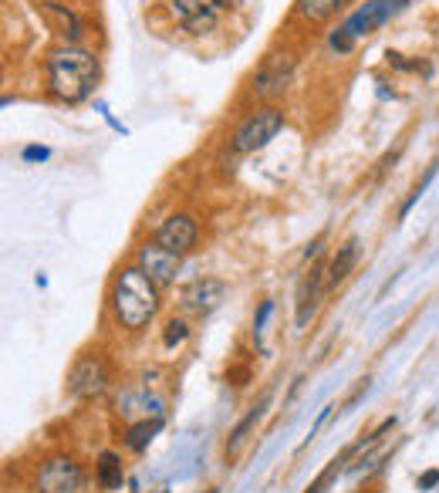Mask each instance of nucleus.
I'll return each mask as SVG.
<instances>
[{"label": "nucleus", "mask_w": 439, "mask_h": 493, "mask_svg": "<svg viewBox=\"0 0 439 493\" xmlns=\"http://www.w3.org/2000/svg\"><path fill=\"white\" fill-rule=\"evenodd\" d=\"M48 81H51L48 88L58 102H85L98 81V61H95V54L78 44H61L48 54Z\"/></svg>", "instance_id": "f257e3e1"}, {"label": "nucleus", "mask_w": 439, "mask_h": 493, "mask_svg": "<svg viewBox=\"0 0 439 493\" xmlns=\"http://www.w3.org/2000/svg\"><path fill=\"white\" fill-rule=\"evenodd\" d=\"M155 311H159V287L145 277L143 267H125L115 284V318L122 328L139 331L153 321Z\"/></svg>", "instance_id": "f03ea898"}, {"label": "nucleus", "mask_w": 439, "mask_h": 493, "mask_svg": "<svg viewBox=\"0 0 439 493\" xmlns=\"http://www.w3.org/2000/svg\"><path fill=\"white\" fill-rule=\"evenodd\" d=\"M406 7H409V0H368L365 7H358V11L351 14L348 21L331 34V51L348 54L358 41L368 38V34H375L386 21H392V17L402 14Z\"/></svg>", "instance_id": "7ed1b4c3"}, {"label": "nucleus", "mask_w": 439, "mask_h": 493, "mask_svg": "<svg viewBox=\"0 0 439 493\" xmlns=\"http://www.w3.org/2000/svg\"><path fill=\"white\" fill-rule=\"evenodd\" d=\"M281 129H284V115H281L277 108H260V112H254V115L237 129V135H233V152H240V156H244V152H257V149H264L271 139H277Z\"/></svg>", "instance_id": "20e7f679"}, {"label": "nucleus", "mask_w": 439, "mask_h": 493, "mask_svg": "<svg viewBox=\"0 0 439 493\" xmlns=\"http://www.w3.org/2000/svg\"><path fill=\"white\" fill-rule=\"evenodd\" d=\"M38 493H85V469L71 456H51L38 473Z\"/></svg>", "instance_id": "39448f33"}, {"label": "nucleus", "mask_w": 439, "mask_h": 493, "mask_svg": "<svg viewBox=\"0 0 439 493\" xmlns=\"http://www.w3.org/2000/svg\"><path fill=\"white\" fill-rule=\"evenodd\" d=\"M291 78H294V58L291 54H271L254 75V95L264 98V102H274L291 88Z\"/></svg>", "instance_id": "423d86ee"}, {"label": "nucleus", "mask_w": 439, "mask_h": 493, "mask_svg": "<svg viewBox=\"0 0 439 493\" xmlns=\"http://www.w3.org/2000/svg\"><path fill=\"white\" fill-rule=\"evenodd\" d=\"M105 385H108V368L98 355H81L68 372V392L75 399H95L105 392Z\"/></svg>", "instance_id": "0eeeda50"}, {"label": "nucleus", "mask_w": 439, "mask_h": 493, "mask_svg": "<svg viewBox=\"0 0 439 493\" xmlns=\"http://www.w3.org/2000/svg\"><path fill=\"white\" fill-rule=\"evenodd\" d=\"M227 7V0H172V17L190 34H207L220 21V11Z\"/></svg>", "instance_id": "6e6552de"}, {"label": "nucleus", "mask_w": 439, "mask_h": 493, "mask_svg": "<svg viewBox=\"0 0 439 493\" xmlns=\"http://www.w3.org/2000/svg\"><path fill=\"white\" fill-rule=\"evenodd\" d=\"M139 267H143L145 277H149L155 287L172 284V277L180 271V254L169 250V246H162L159 240H153V244H145L143 250H139Z\"/></svg>", "instance_id": "1a4fd4ad"}, {"label": "nucleus", "mask_w": 439, "mask_h": 493, "mask_svg": "<svg viewBox=\"0 0 439 493\" xmlns=\"http://www.w3.org/2000/svg\"><path fill=\"white\" fill-rule=\"evenodd\" d=\"M41 17H44V24L51 27L65 44H78V41L85 38V24H81V17H78L71 7L58 4V0H41Z\"/></svg>", "instance_id": "9d476101"}, {"label": "nucleus", "mask_w": 439, "mask_h": 493, "mask_svg": "<svg viewBox=\"0 0 439 493\" xmlns=\"http://www.w3.org/2000/svg\"><path fill=\"white\" fill-rule=\"evenodd\" d=\"M223 294H227V284L223 281L203 277V281H193V284L182 291V308H190L196 314H210L213 308H220Z\"/></svg>", "instance_id": "9b49d317"}, {"label": "nucleus", "mask_w": 439, "mask_h": 493, "mask_svg": "<svg viewBox=\"0 0 439 493\" xmlns=\"http://www.w3.org/2000/svg\"><path fill=\"white\" fill-rule=\"evenodd\" d=\"M155 240L162 246H169V250H176V254H186L190 246L196 244V223L193 217H186V213H172L162 227H159V234H155Z\"/></svg>", "instance_id": "f8f14e48"}, {"label": "nucleus", "mask_w": 439, "mask_h": 493, "mask_svg": "<svg viewBox=\"0 0 439 493\" xmlns=\"http://www.w3.org/2000/svg\"><path fill=\"white\" fill-rule=\"evenodd\" d=\"M321 267H311L304 281L297 284V328H308V321L318 311V298H321Z\"/></svg>", "instance_id": "ddd939ff"}, {"label": "nucleus", "mask_w": 439, "mask_h": 493, "mask_svg": "<svg viewBox=\"0 0 439 493\" xmlns=\"http://www.w3.org/2000/svg\"><path fill=\"white\" fill-rule=\"evenodd\" d=\"M267 403H271V392L267 395H260V403L257 405H250V412L233 426V432H230V440H227V460H233V456L240 453L244 450V442L250 440V432H254V426L260 422V415L267 412Z\"/></svg>", "instance_id": "4468645a"}, {"label": "nucleus", "mask_w": 439, "mask_h": 493, "mask_svg": "<svg viewBox=\"0 0 439 493\" xmlns=\"http://www.w3.org/2000/svg\"><path fill=\"white\" fill-rule=\"evenodd\" d=\"M355 260H358V240L351 237V240H345V244L338 246L335 260H331V271H328V287H338L345 277L351 274V267H355Z\"/></svg>", "instance_id": "2eb2a0df"}, {"label": "nucleus", "mask_w": 439, "mask_h": 493, "mask_svg": "<svg viewBox=\"0 0 439 493\" xmlns=\"http://www.w3.org/2000/svg\"><path fill=\"white\" fill-rule=\"evenodd\" d=\"M345 4H348V0H297V14H301L304 21L321 24V21H328L331 14L341 11Z\"/></svg>", "instance_id": "dca6fc26"}, {"label": "nucleus", "mask_w": 439, "mask_h": 493, "mask_svg": "<svg viewBox=\"0 0 439 493\" xmlns=\"http://www.w3.org/2000/svg\"><path fill=\"white\" fill-rule=\"evenodd\" d=\"M95 467H98V487H105V490H118L122 487L125 473H122V460L115 453H102Z\"/></svg>", "instance_id": "f3484780"}, {"label": "nucleus", "mask_w": 439, "mask_h": 493, "mask_svg": "<svg viewBox=\"0 0 439 493\" xmlns=\"http://www.w3.org/2000/svg\"><path fill=\"white\" fill-rule=\"evenodd\" d=\"M162 429V415H153V419H143V422H135V426L129 429V436H125V442H129V450H135V453H143L145 446L155 440V432Z\"/></svg>", "instance_id": "a211bd4d"}, {"label": "nucleus", "mask_w": 439, "mask_h": 493, "mask_svg": "<svg viewBox=\"0 0 439 493\" xmlns=\"http://www.w3.org/2000/svg\"><path fill=\"white\" fill-rule=\"evenodd\" d=\"M348 456H351V450H348V453H341V456H335V460H331V463H328V467H324L321 473H318V480L311 483V487H308L304 493H324V490H328V483H331V480L338 477V469H341V463H345Z\"/></svg>", "instance_id": "6ab92c4d"}, {"label": "nucleus", "mask_w": 439, "mask_h": 493, "mask_svg": "<svg viewBox=\"0 0 439 493\" xmlns=\"http://www.w3.org/2000/svg\"><path fill=\"white\" fill-rule=\"evenodd\" d=\"M274 314V301H264L260 304V311H257V318H254V338H257V345H264V331H267V318Z\"/></svg>", "instance_id": "aec40b11"}, {"label": "nucleus", "mask_w": 439, "mask_h": 493, "mask_svg": "<svg viewBox=\"0 0 439 493\" xmlns=\"http://www.w3.org/2000/svg\"><path fill=\"white\" fill-rule=\"evenodd\" d=\"M433 176H436V166H429V172H426V176H423V182H419V186H415V190H413V196L406 199V207H402V217H406V213L413 209V203H415V199H419V196L426 193V186H429V182H433Z\"/></svg>", "instance_id": "412c9836"}, {"label": "nucleus", "mask_w": 439, "mask_h": 493, "mask_svg": "<svg viewBox=\"0 0 439 493\" xmlns=\"http://www.w3.org/2000/svg\"><path fill=\"white\" fill-rule=\"evenodd\" d=\"M186 325L182 321H169L166 325V348H172V345H180V341H186Z\"/></svg>", "instance_id": "4be33fe9"}, {"label": "nucleus", "mask_w": 439, "mask_h": 493, "mask_svg": "<svg viewBox=\"0 0 439 493\" xmlns=\"http://www.w3.org/2000/svg\"><path fill=\"white\" fill-rule=\"evenodd\" d=\"M415 487H419V490H433V487H439V469H426V473L415 480Z\"/></svg>", "instance_id": "5701e85b"}, {"label": "nucleus", "mask_w": 439, "mask_h": 493, "mask_svg": "<svg viewBox=\"0 0 439 493\" xmlns=\"http://www.w3.org/2000/svg\"><path fill=\"white\" fill-rule=\"evenodd\" d=\"M48 156H51V152H48L44 145H27V149H24V159H27V162H44Z\"/></svg>", "instance_id": "b1692460"}, {"label": "nucleus", "mask_w": 439, "mask_h": 493, "mask_svg": "<svg viewBox=\"0 0 439 493\" xmlns=\"http://www.w3.org/2000/svg\"><path fill=\"white\" fill-rule=\"evenodd\" d=\"M149 493H169V487H166V483H159V487H153Z\"/></svg>", "instance_id": "393cba45"}, {"label": "nucleus", "mask_w": 439, "mask_h": 493, "mask_svg": "<svg viewBox=\"0 0 439 493\" xmlns=\"http://www.w3.org/2000/svg\"><path fill=\"white\" fill-rule=\"evenodd\" d=\"M210 493H217V490H210Z\"/></svg>", "instance_id": "a878e982"}]
</instances>
